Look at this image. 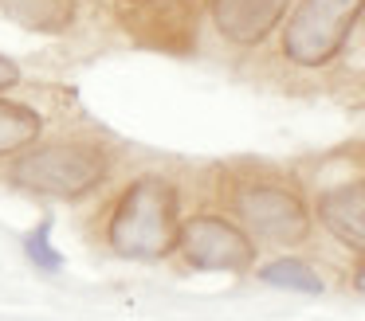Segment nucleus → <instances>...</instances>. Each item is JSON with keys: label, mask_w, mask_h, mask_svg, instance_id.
<instances>
[{"label": "nucleus", "mask_w": 365, "mask_h": 321, "mask_svg": "<svg viewBox=\"0 0 365 321\" xmlns=\"http://www.w3.org/2000/svg\"><path fill=\"white\" fill-rule=\"evenodd\" d=\"M181 235V192L173 180L142 172L118 192L103 219V243L126 263H161L177 251Z\"/></svg>", "instance_id": "nucleus-1"}, {"label": "nucleus", "mask_w": 365, "mask_h": 321, "mask_svg": "<svg viewBox=\"0 0 365 321\" xmlns=\"http://www.w3.org/2000/svg\"><path fill=\"white\" fill-rule=\"evenodd\" d=\"M110 177V153L91 137L36 141L12 161L9 184L43 200H83Z\"/></svg>", "instance_id": "nucleus-2"}, {"label": "nucleus", "mask_w": 365, "mask_h": 321, "mask_svg": "<svg viewBox=\"0 0 365 321\" xmlns=\"http://www.w3.org/2000/svg\"><path fill=\"white\" fill-rule=\"evenodd\" d=\"M232 216L252 239L271 247H299L310 235V208L291 184L271 177H247L236 180L228 192Z\"/></svg>", "instance_id": "nucleus-3"}, {"label": "nucleus", "mask_w": 365, "mask_h": 321, "mask_svg": "<svg viewBox=\"0 0 365 321\" xmlns=\"http://www.w3.org/2000/svg\"><path fill=\"white\" fill-rule=\"evenodd\" d=\"M365 16V0H299L283 23V55L294 67H326L349 43Z\"/></svg>", "instance_id": "nucleus-4"}, {"label": "nucleus", "mask_w": 365, "mask_h": 321, "mask_svg": "<svg viewBox=\"0 0 365 321\" xmlns=\"http://www.w3.org/2000/svg\"><path fill=\"white\" fill-rule=\"evenodd\" d=\"M177 255L192 270H216V274H240L255 263V239L228 216L197 211L181 219L177 235Z\"/></svg>", "instance_id": "nucleus-5"}, {"label": "nucleus", "mask_w": 365, "mask_h": 321, "mask_svg": "<svg viewBox=\"0 0 365 321\" xmlns=\"http://www.w3.org/2000/svg\"><path fill=\"white\" fill-rule=\"evenodd\" d=\"M291 12V0H212L208 16L224 43L255 47L279 28Z\"/></svg>", "instance_id": "nucleus-6"}, {"label": "nucleus", "mask_w": 365, "mask_h": 321, "mask_svg": "<svg viewBox=\"0 0 365 321\" xmlns=\"http://www.w3.org/2000/svg\"><path fill=\"white\" fill-rule=\"evenodd\" d=\"M314 216L341 247L365 255V180L326 188L314 204Z\"/></svg>", "instance_id": "nucleus-7"}, {"label": "nucleus", "mask_w": 365, "mask_h": 321, "mask_svg": "<svg viewBox=\"0 0 365 321\" xmlns=\"http://www.w3.org/2000/svg\"><path fill=\"white\" fill-rule=\"evenodd\" d=\"M75 0H0V16L36 36H59L75 23Z\"/></svg>", "instance_id": "nucleus-8"}, {"label": "nucleus", "mask_w": 365, "mask_h": 321, "mask_svg": "<svg viewBox=\"0 0 365 321\" xmlns=\"http://www.w3.org/2000/svg\"><path fill=\"white\" fill-rule=\"evenodd\" d=\"M43 137V117L28 102H12L0 94V161L20 157Z\"/></svg>", "instance_id": "nucleus-9"}, {"label": "nucleus", "mask_w": 365, "mask_h": 321, "mask_svg": "<svg viewBox=\"0 0 365 321\" xmlns=\"http://www.w3.org/2000/svg\"><path fill=\"white\" fill-rule=\"evenodd\" d=\"M259 282L263 286H275V290H294V294H322L326 282L318 278V270L307 263V258H271V263L259 266Z\"/></svg>", "instance_id": "nucleus-10"}, {"label": "nucleus", "mask_w": 365, "mask_h": 321, "mask_svg": "<svg viewBox=\"0 0 365 321\" xmlns=\"http://www.w3.org/2000/svg\"><path fill=\"white\" fill-rule=\"evenodd\" d=\"M24 255H28V263H36L40 270H59V266H63V255H59L56 243H51V219H40V223L24 235Z\"/></svg>", "instance_id": "nucleus-11"}, {"label": "nucleus", "mask_w": 365, "mask_h": 321, "mask_svg": "<svg viewBox=\"0 0 365 321\" xmlns=\"http://www.w3.org/2000/svg\"><path fill=\"white\" fill-rule=\"evenodd\" d=\"M20 83H24V70H20L9 55H0V94H9L12 86H20Z\"/></svg>", "instance_id": "nucleus-12"}, {"label": "nucleus", "mask_w": 365, "mask_h": 321, "mask_svg": "<svg viewBox=\"0 0 365 321\" xmlns=\"http://www.w3.org/2000/svg\"><path fill=\"white\" fill-rule=\"evenodd\" d=\"M354 290H357V294H365V263L354 270Z\"/></svg>", "instance_id": "nucleus-13"}, {"label": "nucleus", "mask_w": 365, "mask_h": 321, "mask_svg": "<svg viewBox=\"0 0 365 321\" xmlns=\"http://www.w3.org/2000/svg\"><path fill=\"white\" fill-rule=\"evenodd\" d=\"M142 4H177V0H142Z\"/></svg>", "instance_id": "nucleus-14"}]
</instances>
